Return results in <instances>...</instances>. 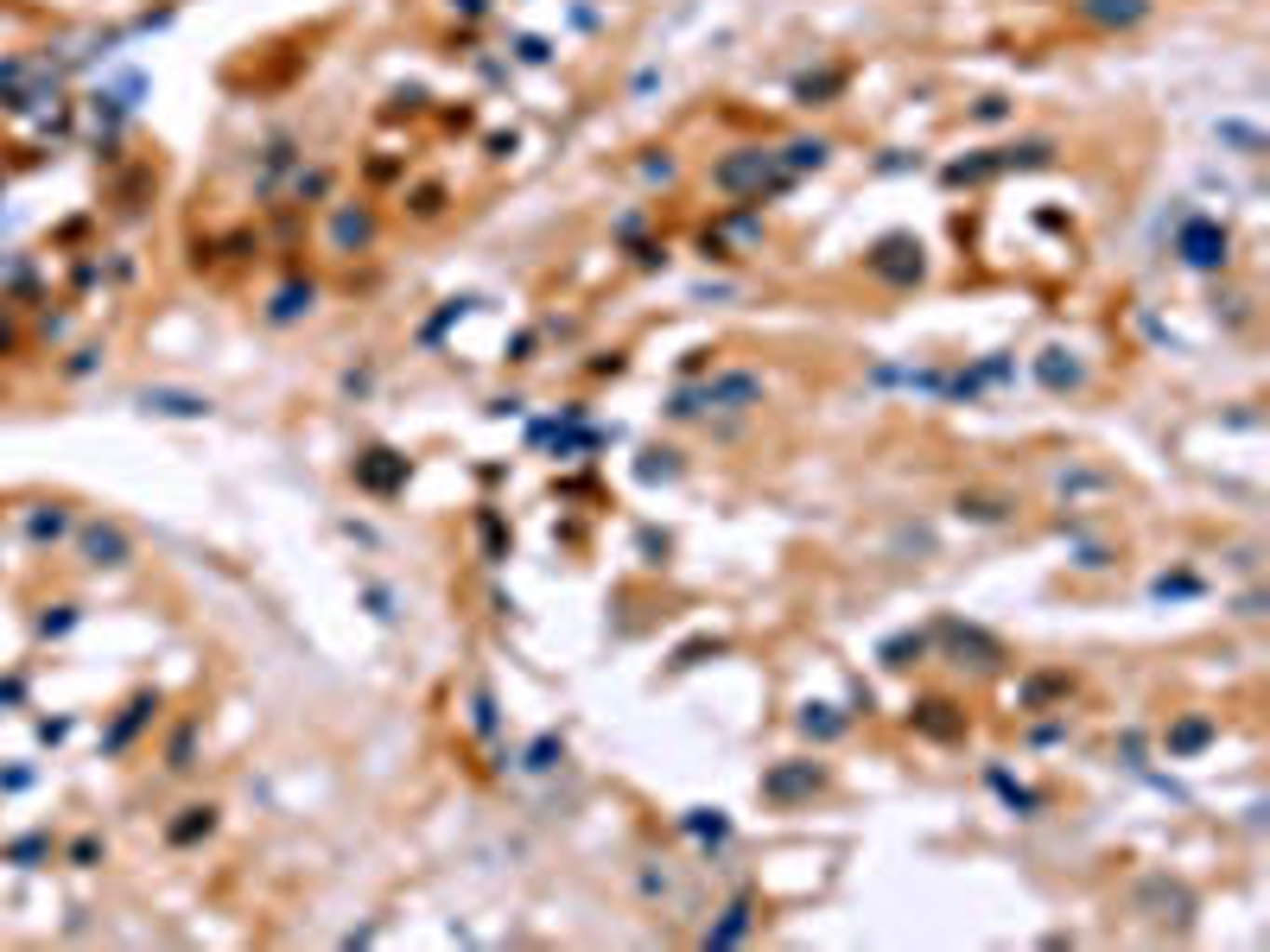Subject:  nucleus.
I'll return each instance as SVG.
<instances>
[{"instance_id": "1", "label": "nucleus", "mask_w": 1270, "mask_h": 952, "mask_svg": "<svg viewBox=\"0 0 1270 952\" xmlns=\"http://www.w3.org/2000/svg\"><path fill=\"white\" fill-rule=\"evenodd\" d=\"M826 781V769L819 762H794V769H776V775H763V794L769 800H801V794H813Z\"/></svg>"}, {"instance_id": "2", "label": "nucleus", "mask_w": 1270, "mask_h": 952, "mask_svg": "<svg viewBox=\"0 0 1270 952\" xmlns=\"http://www.w3.org/2000/svg\"><path fill=\"white\" fill-rule=\"evenodd\" d=\"M1182 261H1188V267H1226V235L1207 229V222H1195V229L1182 235Z\"/></svg>"}, {"instance_id": "3", "label": "nucleus", "mask_w": 1270, "mask_h": 952, "mask_svg": "<svg viewBox=\"0 0 1270 952\" xmlns=\"http://www.w3.org/2000/svg\"><path fill=\"white\" fill-rule=\"evenodd\" d=\"M1080 13L1087 20H1118V26H1130V20L1150 13V0H1080Z\"/></svg>"}, {"instance_id": "4", "label": "nucleus", "mask_w": 1270, "mask_h": 952, "mask_svg": "<svg viewBox=\"0 0 1270 952\" xmlns=\"http://www.w3.org/2000/svg\"><path fill=\"white\" fill-rule=\"evenodd\" d=\"M921 654H927V641H921V635H896V641L883 648V661H889V667H915Z\"/></svg>"}, {"instance_id": "5", "label": "nucleus", "mask_w": 1270, "mask_h": 952, "mask_svg": "<svg viewBox=\"0 0 1270 952\" xmlns=\"http://www.w3.org/2000/svg\"><path fill=\"white\" fill-rule=\"evenodd\" d=\"M743 933H750V902H737L731 920H724V927H711L706 940H711V946H731V940H743Z\"/></svg>"}, {"instance_id": "6", "label": "nucleus", "mask_w": 1270, "mask_h": 952, "mask_svg": "<svg viewBox=\"0 0 1270 952\" xmlns=\"http://www.w3.org/2000/svg\"><path fill=\"white\" fill-rule=\"evenodd\" d=\"M940 711H947L940 699H934V705H921L915 724H921V731H934V737H959V717H940Z\"/></svg>"}, {"instance_id": "7", "label": "nucleus", "mask_w": 1270, "mask_h": 952, "mask_svg": "<svg viewBox=\"0 0 1270 952\" xmlns=\"http://www.w3.org/2000/svg\"><path fill=\"white\" fill-rule=\"evenodd\" d=\"M801 731H807V737H839L845 724H839V717H826V705H807V717H801Z\"/></svg>"}, {"instance_id": "8", "label": "nucleus", "mask_w": 1270, "mask_h": 952, "mask_svg": "<svg viewBox=\"0 0 1270 952\" xmlns=\"http://www.w3.org/2000/svg\"><path fill=\"white\" fill-rule=\"evenodd\" d=\"M1195 743H1207V724H1182L1175 731V749H1195Z\"/></svg>"}]
</instances>
